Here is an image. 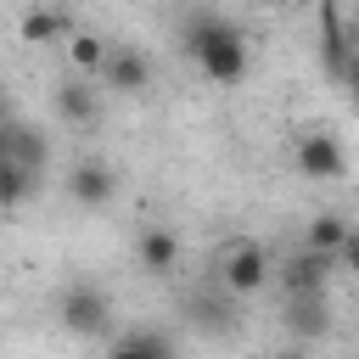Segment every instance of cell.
<instances>
[{
	"label": "cell",
	"instance_id": "9",
	"mask_svg": "<svg viewBox=\"0 0 359 359\" xmlns=\"http://www.w3.org/2000/svg\"><path fill=\"white\" fill-rule=\"evenodd\" d=\"M135 269H140L146 280H168V275L180 269V236H174L168 224H146V230L135 236Z\"/></svg>",
	"mask_w": 359,
	"mask_h": 359
},
{
	"label": "cell",
	"instance_id": "18",
	"mask_svg": "<svg viewBox=\"0 0 359 359\" xmlns=\"http://www.w3.org/2000/svg\"><path fill=\"white\" fill-rule=\"evenodd\" d=\"M337 264H342V269H348V275L359 280V224L348 230V241H342V252H337Z\"/></svg>",
	"mask_w": 359,
	"mask_h": 359
},
{
	"label": "cell",
	"instance_id": "5",
	"mask_svg": "<svg viewBox=\"0 0 359 359\" xmlns=\"http://www.w3.org/2000/svg\"><path fill=\"white\" fill-rule=\"evenodd\" d=\"M331 269H337V258L297 247V252H286V258L275 264V280H280V292H286V297H325Z\"/></svg>",
	"mask_w": 359,
	"mask_h": 359
},
{
	"label": "cell",
	"instance_id": "13",
	"mask_svg": "<svg viewBox=\"0 0 359 359\" xmlns=\"http://www.w3.org/2000/svg\"><path fill=\"white\" fill-rule=\"evenodd\" d=\"M11 163H22L28 174H45V163H50V135L39 129V123H11V151H6Z\"/></svg>",
	"mask_w": 359,
	"mask_h": 359
},
{
	"label": "cell",
	"instance_id": "6",
	"mask_svg": "<svg viewBox=\"0 0 359 359\" xmlns=\"http://www.w3.org/2000/svg\"><path fill=\"white\" fill-rule=\"evenodd\" d=\"M292 163H297L303 180H342V174H348V151H342V140L325 135V129H303L297 146H292Z\"/></svg>",
	"mask_w": 359,
	"mask_h": 359
},
{
	"label": "cell",
	"instance_id": "10",
	"mask_svg": "<svg viewBox=\"0 0 359 359\" xmlns=\"http://www.w3.org/2000/svg\"><path fill=\"white\" fill-rule=\"evenodd\" d=\"M50 101H56V118L73 123V129H90V123L101 118V84H95V79L67 73V79L50 90Z\"/></svg>",
	"mask_w": 359,
	"mask_h": 359
},
{
	"label": "cell",
	"instance_id": "22",
	"mask_svg": "<svg viewBox=\"0 0 359 359\" xmlns=\"http://www.w3.org/2000/svg\"><path fill=\"white\" fill-rule=\"evenodd\" d=\"M0 107H6V101H0Z\"/></svg>",
	"mask_w": 359,
	"mask_h": 359
},
{
	"label": "cell",
	"instance_id": "17",
	"mask_svg": "<svg viewBox=\"0 0 359 359\" xmlns=\"http://www.w3.org/2000/svg\"><path fill=\"white\" fill-rule=\"evenodd\" d=\"M39 191V174H28L22 163H11V157H0V213H17L28 196Z\"/></svg>",
	"mask_w": 359,
	"mask_h": 359
},
{
	"label": "cell",
	"instance_id": "20",
	"mask_svg": "<svg viewBox=\"0 0 359 359\" xmlns=\"http://www.w3.org/2000/svg\"><path fill=\"white\" fill-rule=\"evenodd\" d=\"M275 6H297V0H275Z\"/></svg>",
	"mask_w": 359,
	"mask_h": 359
},
{
	"label": "cell",
	"instance_id": "11",
	"mask_svg": "<svg viewBox=\"0 0 359 359\" xmlns=\"http://www.w3.org/2000/svg\"><path fill=\"white\" fill-rule=\"evenodd\" d=\"M286 337L292 342H325L331 337V297H286V314H280Z\"/></svg>",
	"mask_w": 359,
	"mask_h": 359
},
{
	"label": "cell",
	"instance_id": "4",
	"mask_svg": "<svg viewBox=\"0 0 359 359\" xmlns=\"http://www.w3.org/2000/svg\"><path fill=\"white\" fill-rule=\"evenodd\" d=\"M62 191H67V202H73V208L101 213V208L118 196V174H112L101 157H79V163L62 174Z\"/></svg>",
	"mask_w": 359,
	"mask_h": 359
},
{
	"label": "cell",
	"instance_id": "2",
	"mask_svg": "<svg viewBox=\"0 0 359 359\" xmlns=\"http://www.w3.org/2000/svg\"><path fill=\"white\" fill-rule=\"evenodd\" d=\"M269 252L252 241V236H236V241H224L219 252H213V286L224 292V297H236V303H247V297H258L264 286H269Z\"/></svg>",
	"mask_w": 359,
	"mask_h": 359
},
{
	"label": "cell",
	"instance_id": "15",
	"mask_svg": "<svg viewBox=\"0 0 359 359\" xmlns=\"http://www.w3.org/2000/svg\"><path fill=\"white\" fill-rule=\"evenodd\" d=\"M348 230H353V224H348L342 213H314V219L303 224V247H309V252L337 258V252H342V241H348Z\"/></svg>",
	"mask_w": 359,
	"mask_h": 359
},
{
	"label": "cell",
	"instance_id": "21",
	"mask_svg": "<svg viewBox=\"0 0 359 359\" xmlns=\"http://www.w3.org/2000/svg\"><path fill=\"white\" fill-rule=\"evenodd\" d=\"M286 359H297V353H286Z\"/></svg>",
	"mask_w": 359,
	"mask_h": 359
},
{
	"label": "cell",
	"instance_id": "16",
	"mask_svg": "<svg viewBox=\"0 0 359 359\" xmlns=\"http://www.w3.org/2000/svg\"><path fill=\"white\" fill-rule=\"evenodd\" d=\"M107 50H112V45H107L101 34H73V39H67V62H73V73H79V79H95V84H101Z\"/></svg>",
	"mask_w": 359,
	"mask_h": 359
},
{
	"label": "cell",
	"instance_id": "12",
	"mask_svg": "<svg viewBox=\"0 0 359 359\" xmlns=\"http://www.w3.org/2000/svg\"><path fill=\"white\" fill-rule=\"evenodd\" d=\"M107 359H174V337L157 325H129L107 342Z\"/></svg>",
	"mask_w": 359,
	"mask_h": 359
},
{
	"label": "cell",
	"instance_id": "3",
	"mask_svg": "<svg viewBox=\"0 0 359 359\" xmlns=\"http://www.w3.org/2000/svg\"><path fill=\"white\" fill-rule=\"evenodd\" d=\"M118 309H112V297H107V286H95V280H73L62 297H56V320H62V331L67 337H84V342H101V337H112V320Z\"/></svg>",
	"mask_w": 359,
	"mask_h": 359
},
{
	"label": "cell",
	"instance_id": "14",
	"mask_svg": "<svg viewBox=\"0 0 359 359\" xmlns=\"http://www.w3.org/2000/svg\"><path fill=\"white\" fill-rule=\"evenodd\" d=\"M67 34V11L62 6H34V11H22V22H17V39L22 45H56Z\"/></svg>",
	"mask_w": 359,
	"mask_h": 359
},
{
	"label": "cell",
	"instance_id": "1",
	"mask_svg": "<svg viewBox=\"0 0 359 359\" xmlns=\"http://www.w3.org/2000/svg\"><path fill=\"white\" fill-rule=\"evenodd\" d=\"M180 50L196 62V73L208 79V84H241L247 79V34L224 17V11H208V6H196V11H185V22H180Z\"/></svg>",
	"mask_w": 359,
	"mask_h": 359
},
{
	"label": "cell",
	"instance_id": "19",
	"mask_svg": "<svg viewBox=\"0 0 359 359\" xmlns=\"http://www.w3.org/2000/svg\"><path fill=\"white\" fill-rule=\"evenodd\" d=\"M11 123H17V118H11V112H6V107H0V157H6V151H11Z\"/></svg>",
	"mask_w": 359,
	"mask_h": 359
},
{
	"label": "cell",
	"instance_id": "8",
	"mask_svg": "<svg viewBox=\"0 0 359 359\" xmlns=\"http://www.w3.org/2000/svg\"><path fill=\"white\" fill-rule=\"evenodd\" d=\"M185 325L191 331H208V337H219V331H236V320H241V309H236V297H224L213 280L208 286H196L191 297H185Z\"/></svg>",
	"mask_w": 359,
	"mask_h": 359
},
{
	"label": "cell",
	"instance_id": "7",
	"mask_svg": "<svg viewBox=\"0 0 359 359\" xmlns=\"http://www.w3.org/2000/svg\"><path fill=\"white\" fill-rule=\"evenodd\" d=\"M101 90H112V95H146L151 90V56L135 50V45H112L107 67H101Z\"/></svg>",
	"mask_w": 359,
	"mask_h": 359
}]
</instances>
